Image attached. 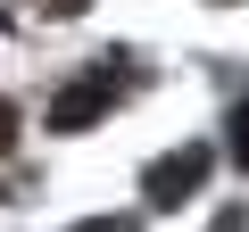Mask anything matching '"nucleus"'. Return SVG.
I'll use <instances>...</instances> for the list:
<instances>
[{
  "mask_svg": "<svg viewBox=\"0 0 249 232\" xmlns=\"http://www.w3.org/2000/svg\"><path fill=\"white\" fill-rule=\"evenodd\" d=\"M208 141H183V149H166L150 174H142V191H150V207H183V199H199V182H208Z\"/></svg>",
  "mask_w": 249,
  "mask_h": 232,
  "instance_id": "obj_1",
  "label": "nucleus"
},
{
  "mask_svg": "<svg viewBox=\"0 0 249 232\" xmlns=\"http://www.w3.org/2000/svg\"><path fill=\"white\" fill-rule=\"evenodd\" d=\"M100 116H108V66L83 75V83H67L50 99V133H83V125H100Z\"/></svg>",
  "mask_w": 249,
  "mask_h": 232,
  "instance_id": "obj_2",
  "label": "nucleus"
},
{
  "mask_svg": "<svg viewBox=\"0 0 249 232\" xmlns=\"http://www.w3.org/2000/svg\"><path fill=\"white\" fill-rule=\"evenodd\" d=\"M232 158H241V166H249V99H241V108H232Z\"/></svg>",
  "mask_w": 249,
  "mask_h": 232,
  "instance_id": "obj_3",
  "label": "nucleus"
},
{
  "mask_svg": "<svg viewBox=\"0 0 249 232\" xmlns=\"http://www.w3.org/2000/svg\"><path fill=\"white\" fill-rule=\"evenodd\" d=\"M75 232H142L133 215H91V224H75Z\"/></svg>",
  "mask_w": 249,
  "mask_h": 232,
  "instance_id": "obj_4",
  "label": "nucleus"
},
{
  "mask_svg": "<svg viewBox=\"0 0 249 232\" xmlns=\"http://www.w3.org/2000/svg\"><path fill=\"white\" fill-rule=\"evenodd\" d=\"M9 141H17V116H9V108H0V149H9Z\"/></svg>",
  "mask_w": 249,
  "mask_h": 232,
  "instance_id": "obj_5",
  "label": "nucleus"
},
{
  "mask_svg": "<svg viewBox=\"0 0 249 232\" xmlns=\"http://www.w3.org/2000/svg\"><path fill=\"white\" fill-rule=\"evenodd\" d=\"M42 9H58V17H75V9H83V0H42Z\"/></svg>",
  "mask_w": 249,
  "mask_h": 232,
  "instance_id": "obj_6",
  "label": "nucleus"
}]
</instances>
